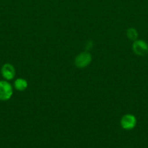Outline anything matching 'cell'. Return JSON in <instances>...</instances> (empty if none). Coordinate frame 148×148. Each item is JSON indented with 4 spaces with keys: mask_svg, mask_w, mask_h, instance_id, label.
<instances>
[{
    "mask_svg": "<svg viewBox=\"0 0 148 148\" xmlns=\"http://www.w3.org/2000/svg\"><path fill=\"white\" fill-rule=\"evenodd\" d=\"M136 119L132 114H126L120 120V126L126 130H131L136 127Z\"/></svg>",
    "mask_w": 148,
    "mask_h": 148,
    "instance_id": "277c9868",
    "label": "cell"
},
{
    "mask_svg": "<svg viewBox=\"0 0 148 148\" xmlns=\"http://www.w3.org/2000/svg\"><path fill=\"white\" fill-rule=\"evenodd\" d=\"M15 88L18 91H24L28 88V82L23 78H17L14 83Z\"/></svg>",
    "mask_w": 148,
    "mask_h": 148,
    "instance_id": "8992f818",
    "label": "cell"
},
{
    "mask_svg": "<svg viewBox=\"0 0 148 148\" xmlns=\"http://www.w3.org/2000/svg\"><path fill=\"white\" fill-rule=\"evenodd\" d=\"M132 49L135 54L139 56H145L148 54V43L140 39L134 40L132 45Z\"/></svg>",
    "mask_w": 148,
    "mask_h": 148,
    "instance_id": "6da1fadb",
    "label": "cell"
},
{
    "mask_svg": "<svg viewBox=\"0 0 148 148\" xmlns=\"http://www.w3.org/2000/svg\"><path fill=\"white\" fill-rule=\"evenodd\" d=\"M1 75L7 80H11L15 76V69L10 64H5L1 67Z\"/></svg>",
    "mask_w": 148,
    "mask_h": 148,
    "instance_id": "5b68a950",
    "label": "cell"
},
{
    "mask_svg": "<svg viewBox=\"0 0 148 148\" xmlns=\"http://www.w3.org/2000/svg\"><path fill=\"white\" fill-rule=\"evenodd\" d=\"M91 55L88 52H83V53H79L78 56L75 57L74 60V64L75 66L80 69L86 67L88 66L91 62Z\"/></svg>",
    "mask_w": 148,
    "mask_h": 148,
    "instance_id": "3957f363",
    "label": "cell"
},
{
    "mask_svg": "<svg viewBox=\"0 0 148 148\" xmlns=\"http://www.w3.org/2000/svg\"><path fill=\"white\" fill-rule=\"evenodd\" d=\"M126 36L129 40L134 41V40H137L139 34H138V32L136 29L133 28V27H129L126 30Z\"/></svg>",
    "mask_w": 148,
    "mask_h": 148,
    "instance_id": "52a82bcc",
    "label": "cell"
},
{
    "mask_svg": "<svg viewBox=\"0 0 148 148\" xmlns=\"http://www.w3.org/2000/svg\"><path fill=\"white\" fill-rule=\"evenodd\" d=\"M13 94L12 87L7 81H0V101L10 99Z\"/></svg>",
    "mask_w": 148,
    "mask_h": 148,
    "instance_id": "7a4b0ae2",
    "label": "cell"
}]
</instances>
